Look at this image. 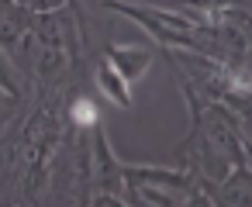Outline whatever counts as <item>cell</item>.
I'll return each mask as SVG.
<instances>
[{"label": "cell", "mask_w": 252, "mask_h": 207, "mask_svg": "<svg viewBox=\"0 0 252 207\" xmlns=\"http://www.w3.org/2000/svg\"><path fill=\"white\" fill-rule=\"evenodd\" d=\"M173 162L193 176L211 179L214 186L245 162V145H242V121L238 114L224 104L214 100L211 107H204L193 121L187 138L173 148Z\"/></svg>", "instance_id": "obj_1"}, {"label": "cell", "mask_w": 252, "mask_h": 207, "mask_svg": "<svg viewBox=\"0 0 252 207\" xmlns=\"http://www.w3.org/2000/svg\"><path fill=\"white\" fill-rule=\"evenodd\" d=\"M111 14L135 21L159 49H193L214 56L211 25L204 14L187 7H156V4H128V0H104L100 4Z\"/></svg>", "instance_id": "obj_2"}, {"label": "cell", "mask_w": 252, "mask_h": 207, "mask_svg": "<svg viewBox=\"0 0 252 207\" xmlns=\"http://www.w3.org/2000/svg\"><path fill=\"white\" fill-rule=\"evenodd\" d=\"M162 56H166L169 69H173V76L180 83V93L187 100L190 121L204 107H211L214 100L224 97V73H228V66L221 59H214L207 52H193V49H162Z\"/></svg>", "instance_id": "obj_3"}, {"label": "cell", "mask_w": 252, "mask_h": 207, "mask_svg": "<svg viewBox=\"0 0 252 207\" xmlns=\"http://www.w3.org/2000/svg\"><path fill=\"white\" fill-rule=\"evenodd\" d=\"M90 204H128L125 162L114 155L104 121L90 128Z\"/></svg>", "instance_id": "obj_4"}, {"label": "cell", "mask_w": 252, "mask_h": 207, "mask_svg": "<svg viewBox=\"0 0 252 207\" xmlns=\"http://www.w3.org/2000/svg\"><path fill=\"white\" fill-rule=\"evenodd\" d=\"M38 11L18 4V0H0V49H7L18 66L25 62V52L32 45V31H35Z\"/></svg>", "instance_id": "obj_5"}, {"label": "cell", "mask_w": 252, "mask_h": 207, "mask_svg": "<svg viewBox=\"0 0 252 207\" xmlns=\"http://www.w3.org/2000/svg\"><path fill=\"white\" fill-rule=\"evenodd\" d=\"M104 59L135 87L156 62V52L145 49V45H135V42H104Z\"/></svg>", "instance_id": "obj_6"}, {"label": "cell", "mask_w": 252, "mask_h": 207, "mask_svg": "<svg viewBox=\"0 0 252 207\" xmlns=\"http://www.w3.org/2000/svg\"><path fill=\"white\" fill-rule=\"evenodd\" d=\"M90 76H94V87L100 90L104 100H111V104L121 107V111H131V104H135V100H131V83H128V80L107 62V59H100V62L94 66Z\"/></svg>", "instance_id": "obj_7"}, {"label": "cell", "mask_w": 252, "mask_h": 207, "mask_svg": "<svg viewBox=\"0 0 252 207\" xmlns=\"http://www.w3.org/2000/svg\"><path fill=\"white\" fill-rule=\"evenodd\" d=\"M252 204V169L242 162L218 183V207H245Z\"/></svg>", "instance_id": "obj_8"}, {"label": "cell", "mask_w": 252, "mask_h": 207, "mask_svg": "<svg viewBox=\"0 0 252 207\" xmlns=\"http://www.w3.org/2000/svg\"><path fill=\"white\" fill-rule=\"evenodd\" d=\"M0 90H7L14 97H32V80L7 49H0Z\"/></svg>", "instance_id": "obj_9"}, {"label": "cell", "mask_w": 252, "mask_h": 207, "mask_svg": "<svg viewBox=\"0 0 252 207\" xmlns=\"http://www.w3.org/2000/svg\"><path fill=\"white\" fill-rule=\"evenodd\" d=\"M25 111H28V97H14L7 90H0V138L21 121Z\"/></svg>", "instance_id": "obj_10"}, {"label": "cell", "mask_w": 252, "mask_h": 207, "mask_svg": "<svg viewBox=\"0 0 252 207\" xmlns=\"http://www.w3.org/2000/svg\"><path fill=\"white\" fill-rule=\"evenodd\" d=\"M173 4L187 7V11H197V14H204L211 21V18H218V14L231 11V7H249V0H173Z\"/></svg>", "instance_id": "obj_11"}, {"label": "cell", "mask_w": 252, "mask_h": 207, "mask_svg": "<svg viewBox=\"0 0 252 207\" xmlns=\"http://www.w3.org/2000/svg\"><path fill=\"white\" fill-rule=\"evenodd\" d=\"M242 131H245V135H249V138H252V124H242Z\"/></svg>", "instance_id": "obj_12"}]
</instances>
